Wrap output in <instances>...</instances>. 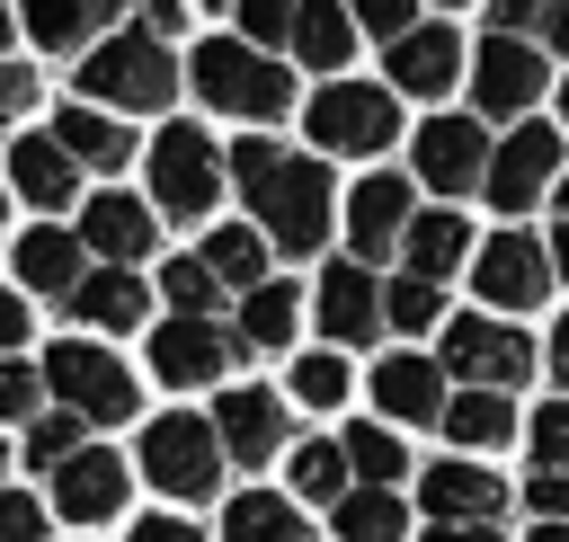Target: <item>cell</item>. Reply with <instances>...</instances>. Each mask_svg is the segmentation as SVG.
Here are the masks:
<instances>
[{"label":"cell","instance_id":"obj_1","mask_svg":"<svg viewBox=\"0 0 569 542\" xmlns=\"http://www.w3.org/2000/svg\"><path fill=\"white\" fill-rule=\"evenodd\" d=\"M222 160H231V187L249 195L267 249L320 258V240H329V169L302 160V151H276V142H258V133H240Z\"/></svg>","mask_w":569,"mask_h":542},{"label":"cell","instance_id":"obj_2","mask_svg":"<svg viewBox=\"0 0 569 542\" xmlns=\"http://www.w3.org/2000/svg\"><path fill=\"white\" fill-rule=\"evenodd\" d=\"M187 71H196V98L222 107V116H240V124H276V116L293 107V71H284L276 53H258V44H240V36L196 44Z\"/></svg>","mask_w":569,"mask_h":542},{"label":"cell","instance_id":"obj_3","mask_svg":"<svg viewBox=\"0 0 569 542\" xmlns=\"http://www.w3.org/2000/svg\"><path fill=\"white\" fill-rule=\"evenodd\" d=\"M80 89H89V107H107V116H142V107H169L178 98V62H169V44L160 36H107V44H89V62H80Z\"/></svg>","mask_w":569,"mask_h":542},{"label":"cell","instance_id":"obj_4","mask_svg":"<svg viewBox=\"0 0 569 542\" xmlns=\"http://www.w3.org/2000/svg\"><path fill=\"white\" fill-rule=\"evenodd\" d=\"M222 435H213V418H187V409H169V418H151L142 426V480L160 489V498H178V506H204L213 489H222Z\"/></svg>","mask_w":569,"mask_h":542},{"label":"cell","instance_id":"obj_5","mask_svg":"<svg viewBox=\"0 0 569 542\" xmlns=\"http://www.w3.org/2000/svg\"><path fill=\"white\" fill-rule=\"evenodd\" d=\"M44 391H53L71 418H89V426H124V418L142 409V382H133L98 338H62V347L44 355Z\"/></svg>","mask_w":569,"mask_h":542},{"label":"cell","instance_id":"obj_6","mask_svg":"<svg viewBox=\"0 0 569 542\" xmlns=\"http://www.w3.org/2000/svg\"><path fill=\"white\" fill-rule=\"evenodd\" d=\"M302 124H311V142L338 151V160H373V151L391 142V124H400V89H391V80H329V89L302 107Z\"/></svg>","mask_w":569,"mask_h":542},{"label":"cell","instance_id":"obj_7","mask_svg":"<svg viewBox=\"0 0 569 542\" xmlns=\"http://www.w3.org/2000/svg\"><path fill=\"white\" fill-rule=\"evenodd\" d=\"M222 178H231V160H222L196 124H169V133L151 142V213L204 222V213H213V195H222Z\"/></svg>","mask_w":569,"mask_h":542},{"label":"cell","instance_id":"obj_8","mask_svg":"<svg viewBox=\"0 0 569 542\" xmlns=\"http://www.w3.org/2000/svg\"><path fill=\"white\" fill-rule=\"evenodd\" d=\"M436 364L462 373L471 391H507V382L533 373V338L507 329V320H489V311H471V320H445L436 329Z\"/></svg>","mask_w":569,"mask_h":542},{"label":"cell","instance_id":"obj_9","mask_svg":"<svg viewBox=\"0 0 569 542\" xmlns=\"http://www.w3.org/2000/svg\"><path fill=\"white\" fill-rule=\"evenodd\" d=\"M551 187H560V133L525 116V124L489 151V187H480V195H489L498 213H525V204H533V195H551Z\"/></svg>","mask_w":569,"mask_h":542},{"label":"cell","instance_id":"obj_10","mask_svg":"<svg viewBox=\"0 0 569 542\" xmlns=\"http://www.w3.org/2000/svg\"><path fill=\"white\" fill-rule=\"evenodd\" d=\"M533 98H542V53L525 44V36H489L480 53H471V107L480 116H533Z\"/></svg>","mask_w":569,"mask_h":542},{"label":"cell","instance_id":"obj_11","mask_svg":"<svg viewBox=\"0 0 569 542\" xmlns=\"http://www.w3.org/2000/svg\"><path fill=\"white\" fill-rule=\"evenodd\" d=\"M542 284H551V249H542L533 231H498V240L471 258V293H480L489 311H525V302H542Z\"/></svg>","mask_w":569,"mask_h":542},{"label":"cell","instance_id":"obj_12","mask_svg":"<svg viewBox=\"0 0 569 542\" xmlns=\"http://www.w3.org/2000/svg\"><path fill=\"white\" fill-rule=\"evenodd\" d=\"M489 133H480V116H436L427 133H418V178L436 187V195H471V187H489Z\"/></svg>","mask_w":569,"mask_h":542},{"label":"cell","instance_id":"obj_13","mask_svg":"<svg viewBox=\"0 0 569 542\" xmlns=\"http://www.w3.org/2000/svg\"><path fill=\"white\" fill-rule=\"evenodd\" d=\"M213 435H222V453L231 462H276L284 444H293V409L276 400V391H258V382H240V391H222V409H213Z\"/></svg>","mask_w":569,"mask_h":542},{"label":"cell","instance_id":"obj_14","mask_svg":"<svg viewBox=\"0 0 569 542\" xmlns=\"http://www.w3.org/2000/svg\"><path fill=\"white\" fill-rule=\"evenodd\" d=\"M311 311H320V329H329L338 347H365V338L382 329V284H373V267H365V258H338V267H320V284H311Z\"/></svg>","mask_w":569,"mask_h":542},{"label":"cell","instance_id":"obj_15","mask_svg":"<svg viewBox=\"0 0 569 542\" xmlns=\"http://www.w3.org/2000/svg\"><path fill=\"white\" fill-rule=\"evenodd\" d=\"M231 329H213V320H160L151 329V373L169 382V391H196V382H213V373H231Z\"/></svg>","mask_w":569,"mask_h":542},{"label":"cell","instance_id":"obj_16","mask_svg":"<svg viewBox=\"0 0 569 542\" xmlns=\"http://www.w3.org/2000/svg\"><path fill=\"white\" fill-rule=\"evenodd\" d=\"M53 515H71V524L124 515V462H116L107 444H80V453L53 471Z\"/></svg>","mask_w":569,"mask_h":542},{"label":"cell","instance_id":"obj_17","mask_svg":"<svg viewBox=\"0 0 569 542\" xmlns=\"http://www.w3.org/2000/svg\"><path fill=\"white\" fill-rule=\"evenodd\" d=\"M418 506L436 515V524H489L498 506H507V480L489 471V462H436L427 480H418Z\"/></svg>","mask_w":569,"mask_h":542},{"label":"cell","instance_id":"obj_18","mask_svg":"<svg viewBox=\"0 0 569 542\" xmlns=\"http://www.w3.org/2000/svg\"><path fill=\"white\" fill-rule=\"evenodd\" d=\"M373 400H382L391 426H427V418H445L453 391H445V364H436V355H409V347H400V355L373 364Z\"/></svg>","mask_w":569,"mask_h":542},{"label":"cell","instance_id":"obj_19","mask_svg":"<svg viewBox=\"0 0 569 542\" xmlns=\"http://www.w3.org/2000/svg\"><path fill=\"white\" fill-rule=\"evenodd\" d=\"M409 222H418L409 178H365V187L347 195V240H356V258H365V267H373V258H391Z\"/></svg>","mask_w":569,"mask_h":542},{"label":"cell","instance_id":"obj_20","mask_svg":"<svg viewBox=\"0 0 569 542\" xmlns=\"http://www.w3.org/2000/svg\"><path fill=\"white\" fill-rule=\"evenodd\" d=\"M151 240H160V231H151V204H142V195H116V187H107V195L80 204V249H98L107 267L151 258Z\"/></svg>","mask_w":569,"mask_h":542},{"label":"cell","instance_id":"obj_21","mask_svg":"<svg viewBox=\"0 0 569 542\" xmlns=\"http://www.w3.org/2000/svg\"><path fill=\"white\" fill-rule=\"evenodd\" d=\"M391 53V89H409V98H436V89H453V71H462V36L453 27H436V18H418L400 44H382Z\"/></svg>","mask_w":569,"mask_h":542},{"label":"cell","instance_id":"obj_22","mask_svg":"<svg viewBox=\"0 0 569 542\" xmlns=\"http://www.w3.org/2000/svg\"><path fill=\"white\" fill-rule=\"evenodd\" d=\"M80 329H98V338H124V329H142V311H151V293H142V275L133 267H98V275H80L71 284V302H62Z\"/></svg>","mask_w":569,"mask_h":542},{"label":"cell","instance_id":"obj_23","mask_svg":"<svg viewBox=\"0 0 569 542\" xmlns=\"http://www.w3.org/2000/svg\"><path fill=\"white\" fill-rule=\"evenodd\" d=\"M9 187H18L36 213H62L71 187H80V160H71L53 133H27V142H9Z\"/></svg>","mask_w":569,"mask_h":542},{"label":"cell","instance_id":"obj_24","mask_svg":"<svg viewBox=\"0 0 569 542\" xmlns=\"http://www.w3.org/2000/svg\"><path fill=\"white\" fill-rule=\"evenodd\" d=\"M53 142H62L80 169H124V160H133V133H124V116H107V107H89V98L53 116Z\"/></svg>","mask_w":569,"mask_h":542},{"label":"cell","instance_id":"obj_25","mask_svg":"<svg viewBox=\"0 0 569 542\" xmlns=\"http://www.w3.org/2000/svg\"><path fill=\"white\" fill-rule=\"evenodd\" d=\"M89 267H80V231H18V284L27 293H53V302H71V284H80Z\"/></svg>","mask_w":569,"mask_h":542},{"label":"cell","instance_id":"obj_26","mask_svg":"<svg viewBox=\"0 0 569 542\" xmlns=\"http://www.w3.org/2000/svg\"><path fill=\"white\" fill-rule=\"evenodd\" d=\"M116 9H124V0H27V9H18V27L36 36V53H80Z\"/></svg>","mask_w":569,"mask_h":542},{"label":"cell","instance_id":"obj_27","mask_svg":"<svg viewBox=\"0 0 569 542\" xmlns=\"http://www.w3.org/2000/svg\"><path fill=\"white\" fill-rule=\"evenodd\" d=\"M293 320H302V293H293V284H249L240 311H231V347H240V355H267V347L293 338Z\"/></svg>","mask_w":569,"mask_h":542},{"label":"cell","instance_id":"obj_28","mask_svg":"<svg viewBox=\"0 0 569 542\" xmlns=\"http://www.w3.org/2000/svg\"><path fill=\"white\" fill-rule=\"evenodd\" d=\"M347 53H356V9L347 0H293V62L338 71Z\"/></svg>","mask_w":569,"mask_h":542},{"label":"cell","instance_id":"obj_29","mask_svg":"<svg viewBox=\"0 0 569 542\" xmlns=\"http://www.w3.org/2000/svg\"><path fill=\"white\" fill-rule=\"evenodd\" d=\"M347 489H356L347 435H293V498H311V506H338Z\"/></svg>","mask_w":569,"mask_h":542},{"label":"cell","instance_id":"obj_30","mask_svg":"<svg viewBox=\"0 0 569 542\" xmlns=\"http://www.w3.org/2000/svg\"><path fill=\"white\" fill-rule=\"evenodd\" d=\"M436 426H445L462 453H489V444H507V435H516V409H507V391H453Z\"/></svg>","mask_w":569,"mask_h":542},{"label":"cell","instance_id":"obj_31","mask_svg":"<svg viewBox=\"0 0 569 542\" xmlns=\"http://www.w3.org/2000/svg\"><path fill=\"white\" fill-rule=\"evenodd\" d=\"M329 524H338V542H409L400 489H347V498L329 506Z\"/></svg>","mask_w":569,"mask_h":542},{"label":"cell","instance_id":"obj_32","mask_svg":"<svg viewBox=\"0 0 569 542\" xmlns=\"http://www.w3.org/2000/svg\"><path fill=\"white\" fill-rule=\"evenodd\" d=\"M400 258H409V275H427V284H445L453 267H462V213H418L409 231H400Z\"/></svg>","mask_w":569,"mask_h":542},{"label":"cell","instance_id":"obj_33","mask_svg":"<svg viewBox=\"0 0 569 542\" xmlns=\"http://www.w3.org/2000/svg\"><path fill=\"white\" fill-rule=\"evenodd\" d=\"M222 542H302V506L276 489H249L222 506Z\"/></svg>","mask_w":569,"mask_h":542},{"label":"cell","instance_id":"obj_34","mask_svg":"<svg viewBox=\"0 0 569 542\" xmlns=\"http://www.w3.org/2000/svg\"><path fill=\"white\" fill-rule=\"evenodd\" d=\"M347 462H356V489H400L409 444L391 435V418H365V426H347Z\"/></svg>","mask_w":569,"mask_h":542},{"label":"cell","instance_id":"obj_35","mask_svg":"<svg viewBox=\"0 0 569 542\" xmlns=\"http://www.w3.org/2000/svg\"><path fill=\"white\" fill-rule=\"evenodd\" d=\"M204 267L222 275V284H267V231H249V222H231V231H213L204 240Z\"/></svg>","mask_w":569,"mask_h":542},{"label":"cell","instance_id":"obj_36","mask_svg":"<svg viewBox=\"0 0 569 542\" xmlns=\"http://www.w3.org/2000/svg\"><path fill=\"white\" fill-rule=\"evenodd\" d=\"M213 293H222V275L204 258H169L160 267V302H178V320H213Z\"/></svg>","mask_w":569,"mask_h":542},{"label":"cell","instance_id":"obj_37","mask_svg":"<svg viewBox=\"0 0 569 542\" xmlns=\"http://www.w3.org/2000/svg\"><path fill=\"white\" fill-rule=\"evenodd\" d=\"M80 435H89V418L44 409V418H27V462H36V471H62V462L80 453Z\"/></svg>","mask_w":569,"mask_h":542},{"label":"cell","instance_id":"obj_38","mask_svg":"<svg viewBox=\"0 0 569 542\" xmlns=\"http://www.w3.org/2000/svg\"><path fill=\"white\" fill-rule=\"evenodd\" d=\"M382 320H391V329H445V302H436L427 275H391V284H382Z\"/></svg>","mask_w":569,"mask_h":542},{"label":"cell","instance_id":"obj_39","mask_svg":"<svg viewBox=\"0 0 569 542\" xmlns=\"http://www.w3.org/2000/svg\"><path fill=\"white\" fill-rule=\"evenodd\" d=\"M293 400H302V409H338V400H347V364H338V355H302V364H293Z\"/></svg>","mask_w":569,"mask_h":542},{"label":"cell","instance_id":"obj_40","mask_svg":"<svg viewBox=\"0 0 569 542\" xmlns=\"http://www.w3.org/2000/svg\"><path fill=\"white\" fill-rule=\"evenodd\" d=\"M231 18H240V44H258V53L267 44H293V0H240Z\"/></svg>","mask_w":569,"mask_h":542},{"label":"cell","instance_id":"obj_41","mask_svg":"<svg viewBox=\"0 0 569 542\" xmlns=\"http://www.w3.org/2000/svg\"><path fill=\"white\" fill-rule=\"evenodd\" d=\"M347 9H356V27L382 36V44H400V36L418 27V0H347Z\"/></svg>","mask_w":569,"mask_h":542},{"label":"cell","instance_id":"obj_42","mask_svg":"<svg viewBox=\"0 0 569 542\" xmlns=\"http://www.w3.org/2000/svg\"><path fill=\"white\" fill-rule=\"evenodd\" d=\"M36 391H44V373L18 364V355H0V418H36Z\"/></svg>","mask_w":569,"mask_h":542},{"label":"cell","instance_id":"obj_43","mask_svg":"<svg viewBox=\"0 0 569 542\" xmlns=\"http://www.w3.org/2000/svg\"><path fill=\"white\" fill-rule=\"evenodd\" d=\"M533 462H542V471H569V400H551V409L533 418Z\"/></svg>","mask_w":569,"mask_h":542},{"label":"cell","instance_id":"obj_44","mask_svg":"<svg viewBox=\"0 0 569 542\" xmlns=\"http://www.w3.org/2000/svg\"><path fill=\"white\" fill-rule=\"evenodd\" d=\"M44 524H53V515H44L36 498H18V489H0V542H44Z\"/></svg>","mask_w":569,"mask_h":542},{"label":"cell","instance_id":"obj_45","mask_svg":"<svg viewBox=\"0 0 569 542\" xmlns=\"http://www.w3.org/2000/svg\"><path fill=\"white\" fill-rule=\"evenodd\" d=\"M525 506H533V524H560L569 515V471H533L525 480Z\"/></svg>","mask_w":569,"mask_h":542},{"label":"cell","instance_id":"obj_46","mask_svg":"<svg viewBox=\"0 0 569 542\" xmlns=\"http://www.w3.org/2000/svg\"><path fill=\"white\" fill-rule=\"evenodd\" d=\"M27 107H36V71L27 62H0V124H18Z\"/></svg>","mask_w":569,"mask_h":542},{"label":"cell","instance_id":"obj_47","mask_svg":"<svg viewBox=\"0 0 569 542\" xmlns=\"http://www.w3.org/2000/svg\"><path fill=\"white\" fill-rule=\"evenodd\" d=\"M133 18H142V36H160V44H169V36L187 27V0H133Z\"/></svg>","mask_w":569,"mask_h":542},{"label":"cell","instance_id":"obj_48","mask_svg":"<svg viewBox=\"0 0 569 542\" xmlns=\"http://www.w3.org/2000/svg\"><path fill=\"white\" fill-rule=\"evenodd\" d=\"M489 18H498V36H525V27H542V0H489Z\"/></svg>","mask_w":569,"mask_h":542},{"label":"cell","instance_id":"obj_49","mask_svg":"<svg viewBox=\"0 0 569 542\" xmlns=\"http://www.w3.org/2000/svg\"><path fill=\"white\" fill-rule=\"evenodd\" d=\"M18 347H27V302L0 284V355H18Z\"/></svg>","mask_w":569,"mask_h":542},{"label":"cell","instance_id":"obj_50","mask_svg":"<svg viewBox=\"0 0 569 542\" xmlns=\"http://www.w3.org/2000/svg\"><path fill=\"white\" fill-rule=\"evenodd\" d=\"M133 542H204V533H196L187 515H142V524H133Z\"/></svg>","mask_w":569,"mask_h":542},{"label":"cell","instance_id":"obj_51","mask_svg":"<svg viewBox=\"0 0 569 542\" xmlns=\"http://www.w3.org/2000/svg\"><path fill=\"white\" fill-rule=\"evenodd\" d=\"M418 542H498V524H427Z\"/></svg>","mask_w":569,"mask_h":542},{"label":"cell","instance_id":"obj_52","mask_svg":"<svg viewBox=\"0 0 569 542\" xmlns=\"http://www.w3.org/2000/svg\"><path fill=\"white\" fill-rule=\"evenodd\" d=\"M533 36H542V44H560V53H569V0H542V27H533Z\"/></svg>","mask_w":569,"mask_h":542},{"label":"cell","instance_id":"obj_53","mask_svg":"<svg viewBox=\"0 0 569 542\" xmlns=\"http://www.w3.org/2000/svg\"><path fill=\"white\" fill-rule=\"evenodd\" d=\"M551 275H560V284H569V222H560V231H551Z\"/></svg>","mask_w":569,"mask_h":542},{"label":"cell","instance_id":"obj_54","mask_svg":"<svg viewBox=\"0 0 569 542\" xmlns=\"http://www.w3.org/2000/svg\"><path fill=\"white\" fill-rule=\"evenodd\" d=\"M551 373H560V382H569V320H560V329H551Z\"/></svg>","mask_w":569,"mask_h":542},{"label":"cell","instance_id":"obj_55","mask_svg":"<svg viewBox=\"0 0 569 542\" xmlns=\"http://www.w3.org/2000/svg\"><path fill=\"white\" fill-rule=\"evenodd\" d=\"M533 542H569V524H533Z\"/></svg>","mask_w":569,"mask_h":542},{"label":"cell","instance_id":"obj_56","mask_svg":"<svg viewBox=\"0 0 569 542\" xmlns=\"http://www.w3.org/2000/svg\"><path fill=\"white\" fill-rule=\"evenodd\" d=\"M9 36H18V18H9V9H0V62H9Z\"/></svg>","mask_w":569,"mask_h":542},{"label":"cell","instance_id":"obj_57","mask_svg":"<svg viewBox=\"0 0 569 542\" xmlns=\"http://www.w3.org/2000/svg\"><path fill=\"white\" fill-rule=\"evenodd\" d=\"M551 195H560V222H569V169H560V187H551Z\"/></svg>","mask_w":569,"mask_h":542},{"label":"cell","instance_id":"obj_58","mask_svg":"<svg viewBox=\"0 0 569 542\" xmlns=\"http://www.w3.org/2000/svg\"><path fill=\"white\" fill-rule=\"evenodd\" d=\"M560 124H569V80H560Z\"/></svg>","mask_w":569,"mask_h":542},{"label":"cell","instance_id":"obj_59","mask_svg":"<svg viewBox=\"0 0 569 542\" xmlns=\"http://www.w3.org/2000/svg\"><path fill=\"white\" fill-rule=\"evenodd\" d=\"M0 213H9V187H0Z\"/></svg>","mask_w":569,"mask_h":542},{"label":"cell","instance_id":"obj_60","mask_svg":"<svg viewBox=\"0 0 569 542\" xmlns=\"http://www.w3.org/2000/svg\"><path fill=\"white\" fill-rule=\"evenodd\" d=\"M213 9H222V0H213ZM231 9H240V0H231Z\"/></svg>","mask_w":569,"mask_h":542},{"label":"cell","instance_id":"obj_61","mask_svg":"<svg viewBox=\"0 0 569 542\" xmlns=\"http://www.w3.org/2000/svg\"><path fill=\"white\" fill-rule=\"evenodd\" d=\"M0 471H9V453H0Z\"/></svg>","mask_w":569,"mask_h":542},{"label":"cell","instance_id":"obj_62","mask_svg":"<svg viewBox=\"0 0 569 542\" xmlns=\"http://www.w3.org/2000/svg\"><path fill=\"white\" fill-rule=\"evenodd\" d=\"M453 9H462V0H453Z\"/></svg>","mask_w":569,"mask_h":542}]
</instances>
